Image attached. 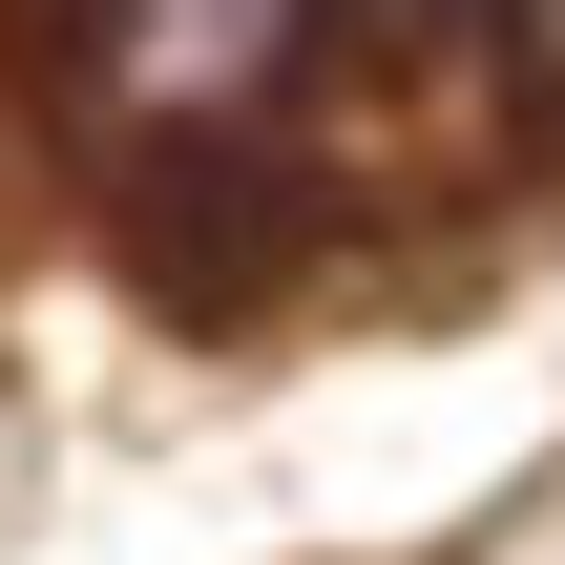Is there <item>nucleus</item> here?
I'll use <instances>...</instances> for the list:
<instances>
[{
	"label": "nucleus",
	"instance_id": "nucleus-1",
	"mask_svg": "<svg viewBox=\"0 0 565 565\" xmlns=\"http://www.w3.org/2000/svg\"><path fill=\"white\" fill-rule=\"evenodd\" d=\"M126 21H147V42H168L189 84H252V63L294 42V0H126Z\"/></svg>",
	"mask_w": 565,
	"mask_h": 565
},
{
	"label": "nucleus",
	"instance_id": "nucleus-2",
	"mask_svg": "<svg viewBox=\"0 0 565 565\" xmlns=\"http://www.w3.org/2000/svg\"><path fill=\"white\" fill-rule=\"evenodd\" d=\"M398 21H461V0H398Z\"/></svg>",
	"mask_w": 565,
	"mask_h": 565
}]
</instances>
